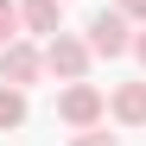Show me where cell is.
Listing matches in <instances>:
<instances>
[{"mask_svg":"<svg viewBox=\"0 0 146 146\" xmlns=\"http://www.w3.org/2000/svg\"><path fill=\"white\" fill-rule=\"evenodd\" d=\"M26 89H13V83H0V133H13V127H26Z\"/></svg>","mask_w":146,"mask_h":146,"instance_id":"obj_7","label":"cell"},{"mask_svg":"<svg viewBox=\"0 0 146 146\" xmlns=\"http://www.w3.org/2000/svg\"><path fill=\"white\" fill-rule=\"evenodd\" d=\"M38 76H51V70H44V44H32V38H13V44H0V83H13V89H32Z\"/></svg>","mask_w":146,"mask_h":146,"instance_id":"obj_4","label":"cell"},{"mask_svg":"<svg viewBox=\"0 0 146 146\" xmlns=\"http://www.w3.org/2000/svg\"><path fill=\"white\" fill-rule=\"evenodd\" d=\"M19 19H26V32L51 38V32H64V0H19Z\"/></svg>","mask_w":146,"mask_h":146,"instance_id":"obj_6","label":"cell"},{"mask_svg":"<svg viewBox=\"0 0 146 146\" xmlns=\"http://www.w3.org/2000/svg\"><path fill=\"white\" fill-rule=\"evenodd\" d=\"M70 146H121L108 127H76V133H70Z\"/></svg>","mask_w":146,"mask_h":146,"instance_id":"obj_9","label":"cell"},{"mask_svg":"<svg viewBox=\"0 0 146 146\" xmlns=\"http://www.w3.org/2000/svg\"><path fill=\"white\" fill-rule=\"evenodd\" d=\"M102 114H108V95L95 89L89 76L57 89V121H64V127H102Z\"/></svg>","mask_w":146,"mask_h":146,"instance_id":"obj_3","label":"cell"},{"mask_svg":"<svg viewBox=\"0 0 146 146\" xmlns=\"http://www.w3.org/2000/svg\"><path fill=\"white\" fill-rule=\"evenodd\" d=\"M114 7H121V13H127V19H133V26H146V0H114Z\"/></svg>","mask_w":146,"mask_h":146,"instance_id":"obj_10","label":"cell"},{"mask_svg":"<svg viewBox=\"0 0 146 146\" xmlns=\"http://www.w3.org/2000/svg\"><path fill=\"white\" fill-rule=\"evenodd\" d=\"M83 38H89V51H95V57H127L140 32H133V19L121 13V7H102V13H89Z\"/></svg>","mask_w":146,"mask_h":146,"instance_id":"obj_1","label":"cell"},{"mask_svg":"<svg viewBox=\"0 0 146 146\" xmlns=\"http://www.w3.org/2000/svg\"><path fill=\"white\" fill-rule=\"evenodd\" d=\"M108 114L121 121V127H146V76L114 83V89H108Z\"/></svg>","mask_w":146,"mask_h":146,"instance_id":"obj_5","label":"cell"},{"mask_svg":"<svg viewBox=\"0 0 146 146\" xmlns=\"http://www.w3.org/2000/svg\"><path fill=\"white\" fill-rule=\"evenodd\" d=\"M89 64H95L89 38H76V32H51V38H44V70H51L57 83H83Z\"/></svg>","mask_w":146,"mask_h":146,"instance_id":"obj_2","label":"cell"},{"mask_svg":"<svg viewBox=\"0 0 146 146\" xmlns=\"http://www.w3.org/2000/svg\"><path fill=\"white\" fill-rule=\"evenodd\" d=\"M26 32V19H19V0H0V44H13Z\"/></svg>","mask_w":146,"mask_h":146,"instance_id":"obj_8","label":"cell"},{"mask_svg":"<svg viewBox=\"0 0 146 146\" xmlns=\"http://www.w3.org/2000/svg\"><path fill=\"white\" fill-rule=\"evenodd\" d=\"M133 57H140V70H146V26H140V38H133Z\"/></svg>","mask_w":146,"mask_h":146,"instance_id":"obj_11","label":"cell"}]
</instances>
